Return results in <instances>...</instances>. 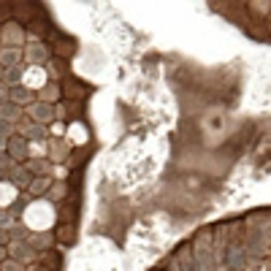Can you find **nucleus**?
I'll return each instance as SVG.
<instances>
[{"instance_id": "nucleus-21", "label": "nucleus", "mask_w": 271, "mask_h": 271, "mask_svg": "<svg viewBox=\"0 0 271 271\" xmlns=\"http://www.w3.org/2000/svg\"><path fill=\"white\" fill-rule=\"evenodd\" d=\"M11 244V239H8V230L5 228H0V247H8Z\"/></svg>"}, {"instance_id": "nucleus-4", "label": "nucleus", "mask_w": 271, "mask_h": 271, "mask_svg": "<svg viewBox=\"0 0 271 271\" xmlns=\"http://www.w3.org/2000/svg\"><path fill=\"white\" fill-rule=\"evenodd\" d=\"M5 176H8V179H11V184H14L16 190H27V187H30V182H33L30 171H27L25 165H16V163L11 165V171H8V174H5Z\"/></svg>"}, {"instance_id": "nucleus-23", "label": "nucleus", "mask_w": 271, "mask_h": 271, "mask_svg": "<svg viewBox=\"0 0 271 271\" xmlns=\"http://www.w3.org/2000/svg\"><path fill=\"white\" fill-rule=\"evenodd\" d=\"M5 101H8V87L0 84V103H5Z\"/></svg>"}, {"instance_id": "nucleus-10", "label": "nucleus", "mask_w": 271, "mask_h": 271, "mask_svg": "<svg viewBox=\"0 0 271 271\" xmlns=\"http://www.w3.org/2000/svg\"><path fill=\"white\" fill-rule=\"evenodd\" d=\"M22 76H25V68L22 65H14V68H5V79H3V84L5 87H16V84L22 82Z\"/></svg>"}, {"instance_id": "nucleus-7", "label": "nucleus", "mask_w": 271, "mask_h": 271, "mask_svg": "<svg viewBox=\"0 0 271 271\" xmlns=\"http://www.w3.org/2000/svg\"><path fill=\"white\" fill-rule=\"evenodd\" d=\"M11 14H14L19 22H30L33 16L38 14V8L33 3H11Z\"/></svg>"}, {"instance_id": "nucleus-16", "label": "nucleus", "mask_w": 271, "mask_h": 271, "mask_svg": "<svg viewBox=\"0 0 271 271\" xmlns=\"http://www.w3.org/2000/svg\"><path fill=\"white\" fill-rule=\"evenodd\" d=\"M8 239H16V241H27V239H30V233H27V228L22 225V222H16V220H14V228L8 230Z\"/></svg>"}, {"instance_id": "nucleus-8", "label": "nucleus", "mask_w": 271, "mask_h": 271, "mask_svg": "<svg viewBox=\"0 0 271 271\" xmlns=\"http://www.w3.org/2000/svg\"><path fill=\"white\" fill-rule=\"evenodd\" d=\"M19 114H22V108L16 106V103H11V101H5V103H0V119L3 122H8V125H14L16 119H19Z\"/></svg>"}, {"instance_id": "nucleus-3", "label": "nucleus", "mask_w": 271, "mask_h": 271, "mask_svg": "<svg viewBox=\"0 0 271 271\" xmlns=\"http://www.w3.org/2000/svg\"><path fill=\"white\" fill-rule=\"evenodd\" d=\"M36 92L33 90H27V87H22V84H16V87H11L8 90V101L11 103H16V106H33V103H36Z\"/></svg>"}, {"instance_id": "nucleus-15", "label": "nucleus", "mask_w": 271, "mask_h": 271, "mask_svg": "<svg viewBox=\"0 0 271 271\" xmlns=\"http://www.w3.org/2000/svg\"><path fill=\"white\" fill-rule=\"evenodd\" d=\"M57 98H60V87H57L54 82H49V84H46V87L41 90V95H38V101H41V103H49V106H52V103H54Z\"/></svg>"}, {"instance_id": "nucleus-19", "label": "nucleus", "mask_w": 271, "mask_h": 271, "mask_svg": "<svg viewBox=\"0 0 271 271\" xmlns=\"http://www.w3.org/2000/svg\"><path fill=\"white\" fill-rule=\"evenodd\" d=\"M57 236H60L62 244H73V225H60L57 228Z\"/></svg>"}, {"instance_id": "nucleus-1", "label": "nucleus", "mask_w": 271, "mask_h": 271, "mask_svg": "<svg viewBox=\"0 0 271 271\" xmlns=\"http://www.w3.org/2000/svg\"><path fill=\"white\" fill-rule=\"evenodd\" d=\"M5 155H8L16 165H25L27 160H30V144H27V138L25 136H11L8 141H5Z\"/></svg>"}, {"instance_id": "nucleus-22", "label": "nucleus", "mask_w": 271, "mask_h": 271, "mask_svg": "<svg viewBox=\"0 0 271 271\" xmlns=\"http://www.w3.org/2000/svg\"><path fill=\"white\" fill-rule=\"evenodd\" d=\"M8 14H11V3H0V22H3Z\"/></svg>"}, {"instance_id": "nucleus-13", "label": "nucleus", "mask_w": 271, "mask_h": 271, "mask_svg": "<svg viewBox=\"0 0 271 271\" xmlns=\"http://www.w3.org/2000/svg\"><path fill=\"white\" fill-rule=\"evenodd\" d=\"M49 184H52V176H33L27 193H30V195H44L46 190H49Z\"/></svg>"}, {"instance_id": "nucleus-14", "label": "nucleus", "mask_w": 271, "mask_h": 271, "mask_svg": "<svg viewBox=\"0 0 271 271\" xmlns=\"http://www.w3.org/2000/svg\"><path fill=\"white\" fill-rule=\"evenodd\" d=\"M195 263H198L204 271H212V269H215V255H212L204 244H198V261H195Z\"/></svg>"}, {"instance_id": "nucleus-18", "label": "nucleus", "mask_w": 271, "mask_h": 271, "mask_svg": "<svg viewBox=\"0 0 271 271\" xmlns=\"http://www.w3.org/2000/svg\"><path fill=\"white\" fill-rule=\"evenodd\" d=\"M241 269H247V258L241 250H236L233 255H230V271H241Z\"/></svg>"}, {"instance_id": "nucleus-20", "label": "nucleus", "mask_w": 271, "mask_h": 271, "mask_svg": "<svg viewBox=\"0 0 271 271\" xmlns=\"http://www.w3.org/2000/svg\"><path fill=\"white\" fill-rule=\"evenodd\" d=\"M0 271H25L19 261H14V258H5L3 263H0Z\"/></svg>"}, {"instance_id": "nucleus-2", "label": "nucleus", "mask_w": 271, "mask_h": 271, "mask_svg": "<svg viewBox=\"0 0 271 271\" xmlns=\"http://www.w3.org/2000/svg\"><path fill=\"white\" fill-rule=\"evenodd\" d=\"M27 111H30V119L36 125H49V122H54V106H49V103H41V101H36L33 106H27Z\"/></svg>"}, {"instance_id": "nucleus-6", "label": "nucleus", "mask_w": 271, "mask_h": 271, "mask_svg": "<svg viewBox=\"0 0 271 271\" xmlns=\"http://www.w3.org/2000/svg\"><path fill=\"white\" fill-rule=\"evenodd\" d=\"M8 258H14V261H19L22 266H25V261H30L33 258V247L27 244V241H16V244H8Z\"/></svg>"}, {"instance_id": "nucleus-25", "label": "nucleus", "mask_w": 271, "mask_h": 271, "mask_svg": "<svg viewBox=\"0 0 271 271\" xmlns=\"http://www.w3.org/2000/svg\"><path fill=\"white\" fill-rule=\"evenodd\" d=\"M3 79H5V68L0 65V84H3Z\"/></svg>"}, {"instance_id": "nucleus-12", "label": "nucleus", "mask_w": 271, "mask_h": 271, "mask_svg": "<svg viewBox=\"0 0 271 271\" xmlns=\"http://www.w3.org/2000/svg\"><path fill=\"white\" fill-rule=\"evenodd\" d=\"M62 92H65L68 98H82L84 95V84H79L73 76H65V82H62Z\"/></svg>"}, {"instance_id": "nucleus-17", "label": "nucleus", "mask_w": 271, "mask_h": 271, "mask_svg": "<svg viewBox=\"0 0 271 271\" xmlns=\"http://www.w3.org/2000/svg\"><path fill=\"white\" fill-rule=\"evenodd\" d=\"M49 133H46V128L44 125H25V138H46Z\"/></svg>"}, {"instance_id": "nucleus-24", "label": "nucleus", "mask_w": 271, "mask_h": 271, "mask_svg": "<svg viewBox=\"0 0 271 271\" xmlns=\"http://www.w3.org/2000/svg\"><path fill=\"white\" fill-rule=\"evenodd\" d=\"M5 258H8V247H0V263H3Z\"/></svg>"}, {"instance_id": "nucleus-9", "label": "nucleus", "mask_w": 271, "mask_h": 271, "mask_svg": "<svg viewBox=\"0 0 271 271\" xmlns=\"http://www.w3.org/2000/svg\"><path fill=\"white\" fill-rule=\"evenodd\" d=\"M25 168L30 171V176H49L52 163H49V160H27Z\"/></svg>"}, {"instance_id": "nucleus-11", "label": "nucleus", "mask_w": 271, "mask_h": 271, "mask_svg": "<svg viewBox=\"0 0 271 271\" xmlns=\"http://www.w3.org/2000/svg\"><path fill=\"white\" fill-rule=\"evenodd\" d=\"M27 57H30V62H46L49 60V49H46L44 44H33V46H27Z\"/></svg>"}, {"instance_id": "nucleus-5", "label": "nucleus", "mask_w": 271, "mask_h": 271, "mask_svg": "<svg viewBox=\"0 0 271 271\" xmlns=\"http://www.w3.org/2000/svg\"><path fill=\"white\" fill-rule=\"evenodd\" d=\"M22 60V46H3L0 49V65L3 68H14Z\"/></svg>"}]
</instances>
